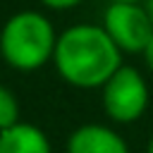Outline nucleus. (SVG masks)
Segmentation results:
<instances>
[{
  "mask_svg": "<svg viewBox=\"0 0 153 153\" xmlns=\"http://www.w3.org/2000/svg\"><path fill=\"white\" fill-rule=\"evenodd\" d=\"M122 55L103 24H74L57 36L53 65L69 86L100 88L122 65Z\"/></svg>",
  "mask_w": 153,
  "mask_h": 153,
  "instance_id": "f257e3e1",
  "label": "nucleus"
},
{
  "mask_svg": "<svg viewBox=\"0 0 153 153\" xmlns=\"http://www.w3.org/2000/svg\"><path fill=\"white\" fill-rule=\"evenodd\" d=\"M57 33L53 22L36 10L12 14L0 29V55L17 72H36L53 60Z\"/></svg>",
  "mask_w": 153,
  "mask_h": 153,
  "instance_id": "f03ea898",
  "label": "nucleus"
},
{
  "mask_svg": "<svg viewBox=\"0 0 153 153\" xmlns=\"http://www.w3.org/2000/svg\"><path fill=\"white\" fill-rule=\"evenodd\" d=\"M103 110L117 124L136 122L148 108V84L136 67L120 65L115 74L100 86Z\"/></svg>",
  "mask_w": 153,
  "mask_h": 153,
  "instance_id": "7ed1b4c3",
  "label": "nucleus"
},
{
  "mask_svg": "<svg viewBox=\"0 0 153 153\" xmlns=\"http://www.w3.org/2000/svg\"><path fill=\"white\" fill-rule=\"evenodd\" d=\"M103 29L127 55L143 53L153 36V22L143 2H110L103 14Z\"/></svg>",
  "mask_w": 153,
  "mask_h": 153,
  "instance_id": "20e7f679",
  "label": "nucleus"
},
{
  "mask_svg": "<svg viewBox=\"0 0 153 153\" xmlns=\"http://www.w3.org/2000/svg\"><path fill=\"white\" fill-rule=\"evenodd\" d=\"M67 153H129V146L112 127L86 122L69 134Z\"/></svg>",
  "mask_w": 153,
  "mask_h": 153,
  "instance_id": "39448f33",
  "label": "nucleus"
},
{
  "mask_svg": "<svg viewBox=\"0 0 153 153\" xmlns=\"http://www.w3.org/2000/svg\"><path fill=\"white\" fill-rule=\"evenodd\" d=\"M0 153H53V148L41 127L19 120L0 131Z\"/></svg>",
  "mask_w": 153,
  "mask_h": 153,
  "instance_id": "423d86ee",
  "label": "nucleus"
},
{
  "mask_svg": "<svg viewBox=\"0 0 153 153\" xmlns=\"http://www.w3.org/2000/svg\"><path fill=\"white\" fill-rule=\"evenodd\" d=\"M19 122V100L17 96L0 84V131Z\"/></svg>",
  "mask_w": 153,
  "mask_h": 153,
  "instance_id": "0eeeda50",
  "label": "nucleus"
},
{
  "mask_svg": "<svg viewBox=\"0 0 153 153\" xmlns=\"http://www.w3.org/2000/svg\"><path fill=\"white\" fill-rule=\"evenodd\" d=\"M38 2L45 5V7H50V10H72V7L81 5L84 0H38Z\"/></svg>",
  "mask_w": 153,
  "mask_h": 153,
  "instance_id": "6e6552de",
  "label": "nucleus"
},
{
  "mask_svg": "<svg viewBox=\"0 0 153 153\" xmlns=\"http://www.w3.org/2000/svg\"><path fill=\"white\" fill-rule=\"evenodd\" d=\"M141 55H143V62H146V67L153 72V36H151V41L146 43V48H143V53H141Z\"/></svg>",
  "mask_w": 153,
  "mask_h": 153,
  "instance_id": "1a4fd4ad",
  "label": "nucleus"
},
{
  "mask_svg": "<svg viewBox=\"0 0 153 153\" xmlns=\"http://www.w3.org/2000/svg\"><path fill=\"white\" fill-rule=\"evenodd\" d=\"M143 5H146V10H148V14H151V22H153V0H146Z\"/></svg>",
  "mask_w": 153,
  "mask_h": 153,
  "instance_id": "9d476101",
  "label": "nucleus"
},
{
  "mask_svg": "<svg viewBox=\"0 0 153 153\" xmlns=\"http://www.w3.org/2000/svg\"><path fill=\"white\" fill-rule=\"evenodd\" d=\"M146 153H153V136L148 139V146H146Z\"/></svg>",
  "mask_w": 153,
  "mask_h": 153,
  "instance_id": "9b49d317",
  "label": "nucleus"
},
{
  "mask_svg": "<svg viewBox=\"0 0 153 153\" xmlns=\"http://www.w3.org/2000/svg\"><path fill=\"white\" fill-rule=\"evenodd\" d=\"M110 2H146V0H110Z\"/></svg>",
  "mask_w": 153,
  "mask_h": 153,
  "instance_id": "f8f14e48",
  "label": "nucleus"
}]
</instances>
